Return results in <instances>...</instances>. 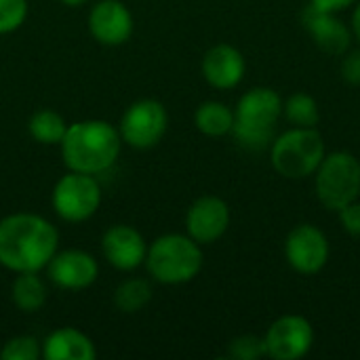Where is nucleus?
<instances>
[{
  "label": "nucleus",
  "mask_w": 360,
  "mask_h": 360,
  "mask_svg": "<svg viewBox=\"0 0 360 360\" xmlns=\"http://www.w3.org/2000/svg\"><path fill=\"white\" fill-rule=\"evenodd\" d=\"M55 226L34 213H13L0 219V266L19 272H40L57 253Z\"/></svg>",
  "instance_id": "f257e3e1"
},
{
  "label": "nucleus",
  "mask_w": 360,
  "mask_h": 360,
  "mask_svg": "<svg viewBox=\"0 0 360 360\" xmlns=\"http://www.w3.org/2000/svg\"><path fill=\"white\" fill-rule=\"evenodd\" d=\"M59 148L70 171L101 175L118 160L122 137L108 120H78L68 124Z\"/></svg>",
  "instance_id": "f03ea898"
},
{
  "label": "nucleus",
  "mask_w": 360,
  "mask_h": 360,
  "mask_svg": "<svg viewBox=\"0 0 360 360\" xmlns=\"http://www.w3.org/2000/svg\"><path fill=\"white\" fill-rule=\"evenodd\" d=\"M283 114V101L276 91L257 86L247 91L236 105L232 133L236 141L251 152H262L274 141V124Z\"/></svg>",
  "instance_id": "7ed1b4c3"
},
{
  "label": "nucleus",
  "mask_w": 360,
  "mask_h": 360,
  "mask_svg": "<svg viewBox=\"0 0 360 360\" xmlns=\"http://www.w3.org/2000/svg\"><path fill=\"white\" fill-rule=\"evenodd\" d=\"M143 264L154 281L162 285H184L198 276L202 249L188 234H165L148 247Z\"/></svg>",
  "instance_id": "20e7f679"
},
{
  "label": "nucleus",
  "mask_w": 360,
  "mask_h": 360,
  "mask_svg": "<svg viewBox=\"0 0 360 360\" xmlns=\"http://www.w3.org/2000/svg\"><path fill=\"white\" fill-rule=\"evenodd\" d=\"M325 154V141L314 127H295L285 131L270 146L272 167L287 179L310 177L316 173Z\"/></svg>",
  "instance_id": "39448f33"
},
{
  "label": "nucleus",
  "mask_w": 360,
  "mask_h": 360,
  "mask_svg": "<svg viewBox=\"0 0 360 360\" xmlns=\"http://www.w3.org/2000/svg\"><path fill=\"white\" fill-rule=\"evenodd\" d=\"M316 196L323 207L340 211L360 196V162L350 152L325 154L316 169Z\"/></svg>",
  "instance_id": "423d86ee"
},
{
  "label": "nucleus",
  "mask_w": 360,
  "mask_h": 360,
  "mask_svg": "<svg viewBox=\"0 0 360 360\" xmlns=\"http://www.w3.org/2000/svg\"><path fill=\"white\" fill-rule=\"evenodd\" d=\"M101 205V186L95 175L70 171L53 188V209L70 224L91 219Z\"/></svg>",
  "instance_id": "0eeeda50"
},
{
  "label": "nucleus",
  "mask_w": 360,
  "mask_h": 360,
  "mask_svg": "<svg viewBox=\"0 0 360 360\" xmlns=\"http://www.w3.org/2000/svg\"><path fill=\"white\" fill-rule=\"evenodd\" d=\"M169 129L167 108L156 99H139L127 108L120 118L118 133L122 141L137 150L154 148Z\"/></svg>",
  "instance_id": "6e6552de"
},
{
  "label": "nucleus",
  "mask_w": 360,
  "mask_h": 360,
  "mask_svg": "<svg viewBox=\"0 0 360 360\" xmlns=\"http://www.w3.org/2000/svg\"><path fill=\"white\" fill-rule=\"evenodd\" d=\"M266 352L274 360L304 359L314 344V329L308 319L287 314L272 323L266 333Z\"/></svg>",
  "instance_id": "1a4fd4ad"
},
{
  "label": "nucleus",
  "mask_w": 360,
  "mask_h": 360,
  "mask_svg": "<svg viewBox=\"0 0 360 360\" xmlns=\"http://www.w3.org/2000/svg\"><path fill=\"white\" fill-rule=\"evenodd\" d=\"M285 255L289 266L300 274H316L329 262V240L312 224H302L287 236Z\"/></svg>",
  "instance_id": "9d476101"
},
{
  "label": "nucleus",
  "mask_w": 360,
  "mask_h": 360,
  "mask_svg": "<svg viewBox=\"0 0 360 360\" xmlns=\"http://www.w3.org/2000/svg\"><path fill=\"white\" fill-rule=\"evenodd\" d=\"M46 274L53 285L68 291H80L91 287L99 276L97 259L82 249L57 251L46 264Z\"/></svg>",
  "instance_id": "9b49d317"
},
{
  "label": "nucleus",
  "mask_w": 360,
  "mask_h": 360,
  "mask_svg": "<svg viewBox=\"0 0 360 360\" xmlns=\"http://www.w3.org/2000/svg\"><path fill=\"white\" fill-rule=\"evenodd\" d=\"M133 13L120 0H99L89 13V32L99 44H124L133 36Z\"/></svg>",
  "instance_id": "f8f14e48"
},
{
  "label": "nucleus",
  "mask_w": 360,
  "mask_h": 360,
  "mask_svg": "<svg viewBox=\"0 0 360 360\" xmlns=\"http://www.w3.org/2000/svg\"><path fill=\"white\" fill-rule=\"evenodd\" d=\"M230 226V209L219 196H200L186 213V232L198 245L219 240Z\"/></svg>",
  "instance_id": "ddd939ff"
},
{
  "label": "nucleus",
  "mask_w": 360,
  "mask_h": 360,
  "mask_svg": "<svg viewBox=\"0 0 360 360\" xmlns=\"http://www.w3.org/2000/svg\"><path fill=\"white\" fill-rule=\"evenodd\" d=\"M101 253L112 268L120 272H131L146 262L148 245L133 226L116 224L103 232Z\"/></svg>",
  "instance_id": "4468645a"
},
{
  "label": "nucleus",
  "mask_w": 360,
  "mask_h": 360,
  "mask_svg": "<svg viewBox=\"0 0 360 360\" xmlns=\"http://www.w3.org/2000/svg\"><path fill=\"white\" fill-rule=\"evenodd\" d=\"M302 19H304L306 30L314 38V42L325 53L344 55L346 49L350 46L352 34H350L348 25L335 17V13H325L321 8H316L314 4H308Z\"/></svg>",
  "instance_id": "2eb2a0df"
},
{
  "label": "nucleus",
  "mask_w": 360,
  "mask_h": 360,
  "mask_svg": "<svg viewBox=\"0 0 360 360\" xmlns=\"http://www.w3.org/2000/svg\"><path fill=\"white\" fill-rule=\"evenodd\" d=\"M202 76L215 89H234L245 76V57L232 44H215L202 57Z\"/></svg>",
  "instance_id": "dca6fc26"
},
{
  "label": "nucleus",
  "mask_w": 360,
  "mask_h": 360,
  "mask_svg": "<svg viewBox=\"0 0 360 360\" xmlns=\"http://www.w3.org/2000/svg\"><path fill=\"white\" fill-rule=\"evenodd\" d=\"M42 359L44 360H95L97 348L93 340L74 329V327H61L46 335L42 342Z\"/></svg>",
  "instance_id": "f3484780"
},
{
  "label": "nucleus",
  "mask_w": 360,
  "mask_h": 360,
  "mask_svg": "<svg viewBox=\"0 0 360 360\" xmlns=\"http://www.w3.org/2000/svg\"><path fill=\"white\" fill-rule=\"evenodd\" d=\"M49 297L44 281L38 276V272H19L11 285V300L17 306V310L25 314H34L44 308Z\"/></svg>",
  "instance_id": "a211bd4d"
},
{
  "label": "nucleus",
  "mask_w": 360,
  "mask_h": 360,
  "mask_svg": "<svg viewBox=\"0 0 360 360\" xmlns=\"http://www.w3.org/2000/svg\"><path fill=\"white\" fill-rule=\"evenodd\" d=\"M194 124L200 133L209 137H221L232 133L234 112L221 101H205L194 114Z\"/></svg>",
  "instance_id": "6ab92c4d"
},
{
  "label": "nucleus",
  "mask_w": 360,
  "mask_h": 360,
  "mask_svg": "<svg viewBox=\"0 0 360 360\" xmlns=\"http://www.w3.org/2000/svg\"><path fill=\"white\" fill-rule=\"evenodd\" d=\"M27 131L42 146H59L68 131V122L55 110H38L30 116Z\"/></svg>",
  "instance_id": "aec40b11"
},
{
  "label": "nucleus",
  "mask_w": 360,
  "mask_h": 360,
  "mask_svg": "<svg viewBox=\"0 0 360 360\" xmlns=\"http://www.w3.org/2000/svg\"><path fill=\"white\" fill-rule=\"evenodd\" d=\"M152 300V287L146 278H127L114 291V306L124 314L141 312Z\"/></svg>",
  "instance_id": "412c9836"
},
{
  "label": "nucleus",
  "mask_w": 360,
  "mask_h": 360,
  "mask_svg": "<svg viewBox=\"0 0 360 360\" xmlns=\"http://www.w3.org/2000/svg\"><path fill=\"white\" fill-rule=\"evenodd\" d=\"M285 116L289 118L291 124L295 127H316L321 120V112H319V103L312 95L308 93H295L287 99V103L283 105Z\"/></svg>",
  "instance_id": "4be33fe9"
},
{
  "label": "nucleus",
  "mask_w": 360,
  "mask_h": 360,
  "mask_svg": "<svg viewBox=\"0 0 360 360\" xmlns=\"http://www.w3.org/2000/svg\"><path fill=\"white\" fill-rule=\"evenodd\" d=\"M42 356V344L32 335L11 338L0 350L2 360H36Z\"/></svg>",
  "instance_id": "5701e85b"
},
{
  "label": "nucleus",
  "mask_w": 360,
  "mask_h": 360,
  "mask_svg": "<svg viewBox=\"0 0 360 360\" xmlns=\"http://www.w3.org/2000/svg\"><path fill=\"white\" fill-rule=\"evenodd\" d=\"M27 0H0V34H11L23 25Z\"/></svg>",
  "instance_id": "b1692460"
},
{
  "label": "nucleus",
  "mask_w": 360,
  "mask_h": 360,
  "mask_svg": "<svg viewBox=\"0 0 360 360\" xmlns=\"http://www.w3.org/2000/svg\"><path fill=\"white\" fill-rule=\"evenodd\" d=\"M228 354L236 360H255L259 356H268L266 352V340L255 335H240L230 344Z\"/></svg>",
  "instance_id": "393cba45"
},
{
  "label": "nucleus",
  "mask_w": 360,
  "mask_h": 360,
  "mask_svg": "<svg viewBox=\"0 0 360 360\" xmlns=\"http://www.w3.org/2000/svg\"><path fill=\"white\" fill-rule=\"evenodd\" d=\"M340 213V221H342V228L346 232H350L352 236H360V202L354 200L350 205H346L344 209L338 211Z\"/></svg>",
  "instance_id": "a878e982"
},
{
  "label": "nucleus",
  "mask_w": 360,
  "mask_h": 360,
  "mask_svg": "<svg viewBox=\"0 0 360 360\" xmlns=\"http://www.w3.org/2000/svg\"><path fill=\"white\" fill-rule=\"evenodd\" d=\"M342 76L348 84H360V51H352L342 61Z\"/></svg>",
  "instance_id": "bb28decb"
},
{
  "label": "nucleus",
  "mask_w": 360,
  "mask_h": 360,
  "mask_svg": "<svg viewBox=\"0 0 360 360\" xmlns=\"http://www.w3.org/2000/svg\"><path fill=\"white\" fill-rule=\"evenodd\" d=\"M356 0H310V4H314L316 8L325 11V13H338L344 11L348 6H352Z\"/></svg>",
  "instance_id": "cd10ccee"
},
{
  "label": "nucleus",
  "mask_w": 360,
  "mask_h": 360,
  "mask_svg": "<svg viewBox=\"0 0 360 360\" xmlns=\"http://www.w3.org/2000/svg\"><path fill=\"white\" fill-rule=\"evenodd\" d=\"M352 34L356 36V40L360 42V2L359 6L354 8V15H352Z\"/></svg>",
  "instance_id": "c85d7f7f"
},
{
  "label": "nucleus",
  "mask_w": 360,
  "mask_h": 360,
  "mask_svg": "<svg viewBox=\"0 0 360 360\" xmlns=\"http://www.w3.org/2000/svg\"><path fill=\"white\" fill-rule=\"evenodd\" d=\"M63 4H68V6H80V4H84V2H89V0H61Z\"/></svg>",
  "instance_id": "c756f323"
}]
</instances>
